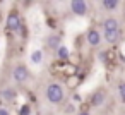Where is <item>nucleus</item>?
Listing matches in <instances>:
<instances>
[{"instance_id":"dca6fc26","label":"nucleus","mask_w":125,"mask_h":115,"mask_svg":"<svg viewBox=\"0 0 125 115\" xmlns=\"http://www.w3.org/2000/svg\"><path fill=\"white\" fill-rule=\"evenodd\" d=\"M0 115H12V113H10V110H9V108L0 106Z\"/></svg>"},{"instance_id":"9d476101","label":"nucleus","mask_w":125,"mask_h":115,"mask_svg":"<svg viewBox=\"0 0 125 115\" xmlns=\"http://www.w3.org/2000/svg\"><path fill=\"white\" fill-rule=\"evenodd\" d=\"M17 89L16 86H4V88H0V98H2L5 103H12L17 100Z\"/></svg>"},{"instance_id":"f257e3e1","label":"nucleus","mask_w":125,"mask_h":115,"mask_svg":"<svg viewBox=\"0 0 125 115\" xmlns=\"http://www.w3.org/2000/svg\"><path fill=\"white\" fill-rule=\"evenodd\" d=\"M43 96L46 100L48 105L52 106H62L67 100V88L60 82V81H50L45 84L43 89Z\"/></svg>"},{"instance_id":"6e6552de","label":"nucleus","mask_w":125,"mask_h":115,"mask_svg":"<svg viewBox=\"0 0 125 115\" xmlns=\"http://www.w3.org/2000/svg\"><path fill=\"white\" fill-rule=\"evenodd\" d=\"M122 38H123L122 29H115V31H104V33H103V41H104L106 45H110V46L118 45V43L122 41Z\"/></svg>"},{"instance_id":"9b49d317","label":"nucleus","mask_w":125,"mask_h":115,"mask_svg":"<svg viewBox=\"0 0 125 115\" xmlns=\"http://www.w3.org/2000/svg\"><path fill=\"white\" fill-rule=\"evenodd\" d=\"M45 46H46L50 52H57V50L62 46V36H60L58 33H52V34H48L46 40H45Z\"/></svg>"},{"instance_id":"f8f14e48","label":"nucleus","mask_w":125,"mask_h":115,"mask_svg":"<svg viewBox=\"0 0 125 115\" xmlns=\"http://www.w3.org/2000/svg\"><path fill=\"white\" fill-rule=\"evenodd\" d=\"M115 91H116V96H118V100L125 105V79H120L118 82H116V88H115Z\"/></svg>"},{"instance_id":"7ed1b4c3","label":"nucleus","mask_w":125,"mask_h":115,"mask_svg":"<svg viewBox=\"0 0 125 115\" xmlns=\"http://www.w3.org/2000/svg\"><path fill=\"white\" fill-rule=\"evenodd\" d=\"M110 100V93H108V88L104 86H98L87 98V105L91 108H103Z\"/></svg>"},{"instance_id":"4468645a","label":"nucleus","mask_w":125,"mask_h":115,"mask_svg":"<svg viewBox=\"0 0 125 115\" xmlns=\"http://www.w3.org/2000/svg\"><path fill=\"white\" fill-rule=\"evenodd\" d=\"M43 60V52L41 50H34L33 53H31V62L33 64H40Z\"/></svg>"},{"instance_id":"ddd939ff","label":"nucleus","mask_w":125,"mask_h":115,"mask_svg":"<svg viewBox=\"0 0 125 115\" xmlns=\"http://www.w3.org/2000/svg\"><path fill=\"white\" fill-rule=\"evenodd\" d=\"M55 57L58 58V60H67V58H70V52H69V48L67 46H60L57 52H55Z\"/></svg>"},{"instance_id":"f03ea898","label":"nucleus","mask_w":125,"mask_h":115,"mask_svg":"<svg viewBox=\"0 0 125 115\" xmlns=\"http://www.w3.org/2000/svg\"><path fill=\"white\" fill-rule=\"evenodd\" d=\"M10 79L16 86H24L31 79V70L24 62H16L10 69Z\"/></svg>"},{"instance_id":"f3484780","label":"nucleus","mask_w":125,"mask_h":115,"mask_svg":"<svg viewBox=\"0 0 125 115\" xmlns=\"http://www.w3.org/2000/svg\"><path fill=\"white\" fill-rule=\"evenodd\" d=\"M77 115H91V112H89V110H81Z\"/></svg>"},{"instance_id":"2eb2a0df","label":"nucleus","mask_w":125,"mask_h":115,"mask_svg":"<svg viewBox=\"0 0 125 115\" xmlns=\"http://www.w3.org/2000/svg\"><path fill=\"white\" fill-rule=\"evenodd\" d=\"M29 113H31V106L29 105H24L21 108V115H29Z\"/></svg>"},{"instance_id":"423d86ee","label":"nucleus","mask_w":125,"mask_h":115,"mask_svg":"<svg viewBox=\"0 0 125 115\" xmlns=\"http://www.w3.org/2000/svg\"><path fill=\"white\" fill-rule=\"evenodd\" d=\"M69 9L74 16L77 17H86L91 12V4L87 0H70L69 2Z\"/></svg>"},{"instance_id":"0eeeda50","label":"nucleus","mask_w":125,"mask_h":115,"mask_svg":"<svg viewBox=\"0 0 125 115\" xmlns=\"http://www.w3.org/2000/svg\"><path fill=\"white\" fill-rule=\"evenodd\" d=\"M98 5H99V11L106 12L108 16H113L115 12H118V11H120L122 2H120V0H101Z\"/></svg>"},{"instance_id":"1a4fd4ad","label":"nucleus","mask_w":125,"mask_h":115,"mask_svg":"<svg viewBox=\"0 0 125 115\" xmlns=\"http://www.w3.org/2000/svg\"><path fill=\"white\" fill-rule=\"evenodd\" d=\"M115 29H120V19L115 17V16H106L101 21V33H104V31H115Z\"/></svg>"},{"instance_id":"39448f33","label":"nucleus","mask_w":125,"mask_h":115,"mask_svg":"<svg viewBox=\"0 0 125 115\" xmlns=\"http://www.w3.org/2000/svg\"><path fill=\"white\" fill-rule=\"evenodd\" d=\"M84 40H86L87 46H91V48H99L104 43L103 41V33L98 28H94V26L87 28V31L84 33Z\"/></svg>"},{"instance_id":"a211bd4d","label":"nucleus","mask_w":125,"mask_h":115,"mask_svg":"<svg viewBox=\"0 0 125 115\" xmlns=\"http://www.w3.org/2000/svg\"><path fill=\"white\" fill-rule=\"evenodd\" d=\"M0 21H2V12H0Z\"/></svg>"},{"instance_id":"20e7f679","label":"nucleus","mask_w":125,"mask_h":115,"mask_svg":"<svg viewBox=\"0 0 125 115\" xmlns=\"http://www.w3.org/2000/svg\"><path fill=\"white\" fill-rule=\"evenodd\" d=\"M22 26V21H21V14H19V9L14 7L9 11L7 17H5V29L9 33H17Z\"/></svg>"}]
</instances>
